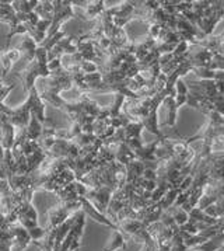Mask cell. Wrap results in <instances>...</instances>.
I'll use <instances>...</instances> for the list:
<instances>
[{
  "label": "cell",
  "instance_id": "10",
  "mask_svg": "<svg viewBox=\"0 0 224 251\" xmlns=\"http://www.w3.org/2000/svg\"><path fill=\"white\" fill-rule=\"evenodd\" d=\"M161 141H164V139H156V141L150 142L147 145H143L140 149L133 151L136 160H140L143 163H154V161H158L156 159V151H157V148L161 143Z\"/></svg>",
  "mask_w": 224,
  "mask_h": 251
},
{
  "label": "cell",
  "instance_id": "19",
  "mask_svg": "<svg viewBox=\"0 0 224 251\" xmlns=\"http://www.w3.org/2000/svg\"><path fill=\"white\" fill-rule=\"evenodd\" d=\"M11 7L16 13H21V14H28L35 10L37 4H38V0H16V1H10Z\"/></svg>",
  "mask_w": 224,
  "mask_h": 251
},
{
  "label": "cell",
  "instance_id": "13",
  "mask_svg": "<svg viewBox=\"0 0 224 251\" xmlns=\"http://www.w3.org/2000/svg\"><path fill=\"white\" fill-rule=\"evenodd\" d=\"M157 115H158V108H152V110L149 111V114L140 121L143 125V129L146 128L147 131L152 132L153 135H157V139H165L167 136H164L163 133H161V131L158 129Z\"/></svg>",
  "mask_w": 224,
  "mask_h": 251
},
{
  "label": "cell",
  "instance_id": "22",
  "mask_svg": "<svg viewBox=\"0 0 224 251\" xmlns=\"http://www.w3.org/2000/svg\"><path fill=\"white\" fill-rule=\"evenodd\" d=\"M170 215H171V218L174 219V222L181 227L182 225H185L186 223V221H188V213L183 211L182 208H174V206H171V208H168L167 211Z\"/></svg>",
  "mask_w": 224,
  "mask_h": 251
},
{
  "label": "cell",
  "instance_id": "18",
  "mask_svg": "<svg viewBox=\"0 0 224 251\" xmlns=\"http://www.w3.org/2000/svg\"><path fill=\"white\" fill-rule=\"evenodd\" d=\"M195 75L202 80H224V71H209L203 68H192Z\"/></svg>",
  "mask_w": 224,
  "mask_h": 251
},
{
  "label": "cell",
  "instance_id": "12",
  "mask_svg": "<svg viewBox=\"0 0 224 251\" xmlns=\"http://www.w3.org/2000/svg\"><path fill=\"white\" fill-rule=\"evenodd\" d=\"M0 21L9 24L10 30H14L20 24L16 11L11 7L10 1H0Z\"/></svg>",
  "mask_w": 224,
  "mask_h": 251
},
{
  "label": "cell",
  "instance_id": "11",
  "mask_svg": "<svg viewBox=\"0 0 224 251\" xmlns=\"http://www.w3.org/2000/svg\"><path fill=\"white\" fill-rule=\"evenodd\" d=\"M79 17H82L83 20L90 21L95 20L98 16H101L105 11V1L104 0H95V1H89L87 6L84 9H80Z\"/></svg>",
  "mask_w": 224,
  "mask_h": 251
},
{
  "label": "cell",
  "instance_id": "8",
  "mask_svg": "<svg viewBox=\"0 0 224 251\" xmlns=\"http://www.w3.org/2000/svg\"><path fill=\"white\" fill-rule=\"evenodd\" d=\"M21 59V52L19 48L13 50H0V75L6 76L11 71L13 65Z\"/></svg>",
  "mask_w": 224,
  "mask_h": 251
},
{
  "label": "cell",
  "instance_id": "1",
  "mask_svg": "<svg viewBox=\"0 0 224 251\" xmlns=\"http://www.w3.org/2000/svg\"><path fill=\"white\" fill-rule=\"evenodd\" d=\"M46 79H48V81L44 86L40 97H41L42 101H48L53 107L61 110L62 105L65 104L66 100H63L59 94H61V91L69 90L73 86L71 73L66 71V69H63L61 66V68H58L55 71H51L49 77H46Z\"/></svg>",
  "mask_w": 224,
  "mask_h": 251
},
{
  "label": "cell",
  "instance_id": "15",
  "mask_svg": "<svg viewBox=\"0 0 224 251\" xmlns=\"http://www.w3.org/2000/svg\"><path fill=\"white\" fill-rule=\"evenodd\" d=\"M224 244V234L223 231L216 234L214 237H212L210 240L204 241L202 244H198V246H194L191 249H188L186 251H219L223 249Z\"/></svg>",
  "mask_w": 224,
  "mask_h": 251
},
{
  "label": "cell",
  "instance_id": "5",
  "mask_svg": "<svg viewBox=\"0 0 224 251\" xmlns=\"http://www.w3.org/2000/svg\"><path fill=\"white\" fill-rule=\"evenodd\" d=\"M112 192L113 190L110 187H98V188H87L84 192V198L87 201H90L92 203V206L97 209V211L105 215L107 208H108V203L112 197Z\"/></svg>",
  "mask_w": 224,
  "mask_h": 251
},
{
  "label": "cell",
  "instance_id": "20",
  "mask_svg": "<svg viewBox=\"0 0 224 251\" xmlns=\"http://www.w3.org/2000/svg\"><path fill=\"white\" fill-rule=\"evenodd\" d=\"M126 236L123 234L121 230H113V239H112L111 244L107 246L104 251H116V250H125L128 247L126 244Z\"/></svg>",
  "mask_w": 224,
  "mask_h": 251
},
{
  "label": "cell",
  "instance_id": "16",
  "mask_svg": "<svg viewBox=\"0 0 224 251\" xmlns=\"http://www.w3.org/2000/svg\"><path fill=\"white\" fill-rule=\"evenodd\" d=\"M142 131L143 125L142 122H129L125 128H123V136L125 141H142Z\"/></svg>",
  "mask_w": 224,
  "mask_h": 251
},
{
  "label": "cell",
  "instance_id": "3",
  "mask_svg": "<svg viewBox=\"0 0 224 251\" xmlns=\"http://www.w3.org/2000/svg\"><path fill=\"white\" fill-rule=\"evenodd\" d=\"M52 6H53V17L51 21V27L46 32V37L45 38H49L52 35H55L56 32L61 31V25L69 19L76 17V13L73 10V6H71V1H52Z\"/></svg>",
  "mask_w": 224,
  "mask_h": 251
},
{
  "label": "cell",
  "instance_id": "21",
  "mask_svg": "<svg viewBox=\"0 0 224 251\" xmlns=\"http://www.w3.org/2000/svg\"><path fill=\"white\" fill-rule=\"evenodd\" d=\"M34 13L41 19V20H51L53 17V6L52 1H38Z\"/></svg>",
  "mask_w": 224,
  "mask_h": 251
},
{
  "label": "cell",
  "instance_id": "7",
  "mask_svg": "<svg viewBox=\"0 0 224 251\" xmlns=\"http://www.w3.org/2000/svg\"><path fill=\"white\" fill-rule=\"evenodd\" d=\"M31 117V105L30 101L27 100L22 105H20L19 108H14L11 110L10 114V124L14 128H19V129H24L28 122H30Z\"/></svg>",
  "mask_w": 224,
  "mask_h": 251
},
{
  "label": "cell",
  "instance_id": "9",
  "mask_svg": "<svg viewBox=\"0 0 224 251\" xmlns=\"http://www.w3.org/2000/svg\"><path fill=\"white\" fill-rule=\"evenodd\" d=\"M27 100L30 101L31 114L40 121L41 124H44L46 121V118H45V102L41 100L40 93L37 91L35 86L31 87L30 91H28V99Z\"/></svg>",
  "mask_w": 224,
  "mask_h": 251
},
{
  "label": "cell",
  "instance_id": "4",
  "mask_svg": "<svg viewBox=\"0 0 224 251\" xmlns=\"http://www.w3.org/2000/svg\"><path fill=\"white\" fill-rule=\"evenodd\" d=\"M186 87L189 93H195V94L210 97V99L224 94V80L191 81Z\"/></svg>",
  "mask_w": 224,
  "mask_h": 251
},
{
  "label": "cell",
  "instance_id": "14",
  "mask_svg": "<svg viewBox=\"0 0 224 251\" xmlns=\"http://www.w3.org/2000/svg\"><path fill=\"white\" fill-rule=\"evenodd\" d=\"M150 169L149 163H143L140 160H133L129 164L125 166V171H126V182H132V181L140 178L143 173L146 169Z\"/></svg>",
  "mask_w": 224,
  "mask_h": 251
},
{
  "label": "cell",
  "instance_id": "17",
  "mask_svg": "<svg viewBox=\"0 0 224 251\" xmlns=\"http://www.w3.org/2000/svg\"><path fill=\"white\" fill-rule=\"evenodd\" d=\"M223 219H213V218L207 216L203 211H201V209H199V208H196V206H195L194 209L188 213V221L203 223V225H207V226H213V225L219 223V222L223 221Z\"/></svg>",
  "mask_w": 224,
  "mask_h": 251
},
{
  "label": "cell",
  "instance_id": "2",
  "mask_svg": "<svg viewBox=\"0 0 224 251\" xmlns=\"http://www.w3.org/2000/svg\"><path fill=\"white\" fill-rule=\"evenodd\" d=\"M80 211V201L79 197L74 200H61L56 205H52L48 208L46 215H48V226L46 229H55L61 223L66 221L71 213Z\"/></svg>",
  "mask_w": 224,
  "mask_h": 251
},
{
  "label": "cell",
  "instance_id": "6",
  "mask_svg": "<svg viewBox=\"0 0 224 251\" xmlns=\"http://www.w3.org/2000/svg\"><path fill=\"white\" fill-rule=\"evenodd\" d=\"M163 104L167 105V110H168V118L165 121V126H171L174 128L175 126V122H177V111L178 108L186 104V96H181V94H177L175 90H171V93L168 94V97L163 101Z\"/></svg>",
  "mask_w": 224,
  "mask_h": 251
}]
</instances>
